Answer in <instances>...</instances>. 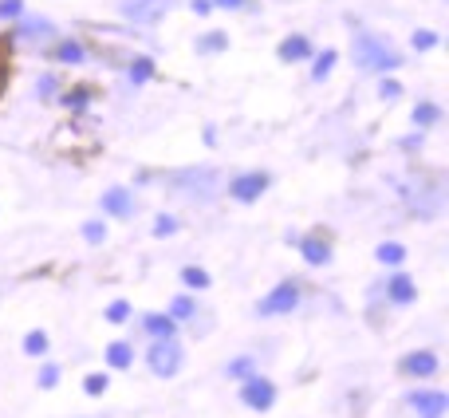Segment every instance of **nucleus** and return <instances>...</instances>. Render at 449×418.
<instances>
[{"label": "nucleus", "instance_id": "1", "mask_svg": "<svg viewBox=\"0 0 449 418\" xmlns=\"http://www.w3.org/2000/svg\"><path fill=\"white\" fill-rule=\"evenodd\" d=\"M355 60L363 67H394L398 64V56L386 48V44H379L374 36H359L355 40Z\"/></svg>", "mask_w": 449, "mask_h": 418}, {"label": "nucleus", "instance_id": "2", "mask_svg": "<svg viewBox=\"0 0 449 418\" xmlns=\"http://www.w3.org/2000/svg\"><path fill=\"white\" fill-rule=\"evenodd\" d=\"M177 363H181V347H177L174 339H158L150 347V367L158 371V375H174Z\"/></svg>", "mask_w": 449, "mask_h": 418}, {"label": "nucleus", "instance_id": "3", "mask_svg": "<svg viewBox=\"0 0 449 418\" xmlns=\"http://www.w3.org/2000/svg\"><path fill=\"white\" fill-rule=\"evenodd\" d=\"M296 300H300L296 284H280V288H272L264 300H260V312H264V316H280V312H292Z\"/></svg>", "mask_w": 449, "mask_h": 418}, {"label": "nucleus", "instance_id": "4", "mask_svg": "<svg viewBox=\"0 0 449 418\" xmlns=\"http://www.w3.org/2000/svg\"><path fill=\"white\" fill-rule=\"evenodd\" d=\"M241 399L253 406V410H268L272 406V399H276V386L268 383V379H248L244 383V391H241Z\"/></svg>", "mask_w": 449, "mask_h": 418}, {"label": "nucleus", "instance_id": "5", "mask_svg": "<svg viewBox=\"0 0 449 418\" xmlns=\"http://www.w3.org/2000/svg\"><path fill=\"white\" fill-rule=\"evenodd\" d=\"M410 402H414V410L422 418H441L449 399L441 395V391H418V395H410Z\"/></svg>", "mask_w": 449, "mask_h": 418}, {"label": "nucleus", "instance_id": "6", "mask_svg": "<svg viewBox=\"0 0 449 418\" xmlns=\"http://www.w3.org/2000/svg\"><path fill=\"white\" fill-rule=\"evenodd\" d=\"M166 8H170V0H127V4H123V12L134 16V20H142V24L158 20Z\"/></svg>", "mask_w": 449, "mask_h": 418}, {"label": "nucleus", "instance_id": "7", "mask_svg": "<svg viewBox=\"0 0 449 418\" xmlns=\"http://www.w3.org/2000/svg\"><path fill=\"white\" fill-rule=\"evenodd\" d=\"M264 186H268V177L264 174H244L233 182V197H241V201H253V197H260L264 193Z\"/></svg>", "mask_w": 449, "mask_h": 418}, {"label": "nucleus", "instance_id": "8", "mask_svg": "<svg viewBox=\"0 0 449 418\" xmlns=\"http://www.w3.org/2000/svg\"><path fill=\"white\" fill-rule=\"evenodd\" d=\"M402 371H406V375H433V371H437V359H433L430 352H414V355L402 359Z\"/></svg>", "mask_w": 449, "mask_h": 418}, {"label": "nucleus", "instance_id": "9", "mask_svg": "<svg viewBox=\"0 0 449 418\" xmlns=\"http://www.w3.org/2000/svg\"><path fill=\"white\" fill-rule=\"evenodd\" d=\"M103 209H111L114 217H127L130 209H134V201H130L127 190H107V197H103Z\"/></svg>", "mask_w": 449, "mask_h": 418}, {"label": "nucleus", "instance_id": "10", "mask_svg": "<svg viewBox=\"0 0 449 418\" xmlns=\"http://www.w3.org/2000/svg\"><path fill=\"white\" fill-rule=\"evenodd\" d=\"M390 300H398V304H410V300H414V284H410L406 273H398L390 280Z\"/></svg>", "mask_w": 449, "mask_h": 418}, {"label": "nucleus", "instance_id": "11", "mask_svg": "<svg viewBox=\"0 0 449 418\" xmlns=\"http://www.w3.org/2000/svg\"><path fill=\"white\" fill-rule=\"evenodd\" d=\"M146 332L158 339H170L174 336V316H146Z\"/></svg>", "mask_w": 449, "mask_h": 418}, {"label": "nucleus", "instance_id": "12", "mask_svg": "<svg viewBox=\"0 0 449 418\" xmlns=\"http://www.w3.org/2000/svg\"><path fill=\"white\" fill-rule=\"evenodd\" d=\"M107 363H111V367H130V363H134L130 343H111V347H107Z\"/></svg>", "mask_w": 449, "mask_h": 418}, {"label": "nucleus", "instance_id": "13", "mask_svg": "<svg viewBox=\"0 0 449 418\" xmlns=\"http://www.w3.org/2000/svg\"><path fill=\"white\" fill-rule=\"evenodd\" d=\"M280 56H284V60H304V56H307V40H304V36L284 40V44H280Z\"/></svg>", "mask_w": 449, "mask_h": 418}, {"label": "nucleus", "instance_id": "14", "mask_svg": "<svg viewBox=\"0 0 449 418\" xmlns=\"http://www.w3.org/2000/svg\"><path fill=\"white\" fill-rule=\"evenodd\" d=\"M304 257L311 260V265H323V260L331 257V249H327L323 241H316V237H307L304 241Z\"/></svg>", "mask_w": 449, "mask_h": 418}, {"label": "nucleus", "instance_id": "15", "mask_svg": "<svg viewBox=\"0 0 449 418\" xmlns=\"http://www.w3.org/2000/svg\"><path fill=\"white\" fill-rule=\"evenodd\" d=\"M44 347H48V336H44V332H32V336L24 339V352L28 355H40Z\"/></svg>", "mask_w": 449, "mask_h": 418}, {"label": "nucleus", "instance_id": "16", "mask_svg": "<svg viewBox=\"0 0 449 418\" xmlns=\"http://www.w3.org/2000/svg\"><path fill=\"white\" fill-rule=\"evenodd\" d=\"M402 257H406L402 245H383V249H379V260H383V265H398Z\"/></svg>", "mask_w": 449, "mask_h": 418}, {"label": "nucleus", "instance_id": "17", "mask_svg": "<svg viewBox=\"0 0 449 418\" xmlns=\"http://www.w3.org/2000/svg\"><path fill=\"white\" fill-rule=\"evenodd\" d=\"M170 316H174V320H185V316H193V300H190V296H177Z\"/></svg>", "mask_w": 449, "mask_h": 418}, {"label": "nucleus", "instance_id": "18", "mask_svg": "<svg viewBox=\"0 0 449 418\" xmlns=\"http://www.w3.org/2000/svg\"><path fill=\"white\" fill-rule=\"evenodd\" d=\"M331 67H335V51H323L320 60H316V79H323Z\"/></svg>", "mask_w": 449, "mask_h": 418}, {"label": "nucleus", "instance_id": "19", "mask_svg": "<svg viewBox=\"0 0 449 418\" xmlns=\"http://www.w3.org/2000/svg\"><path fill=\"white\" fill-rule=\"evenodd\" d=\"M181 276H185V284H190V288H205V284H209V276L201 273V269H185Z\"/></svg>", "mask_w": 449, "mask_h": 418}, {"label": "nucleus", "instance_id": "20", "mask_svg": "<svg viewBox=\"0 0 449 418\" xmlns=\"http://www.w3.org/2000/svg\"><path fill=\"white\" fill-rule=\"evenodd\" d=\"M87 395H103V391H107V375H87Z\"/></svg>", "mask_w": 449, "mask_h": 418}, {"label": "nucleus", "instance_id": "21", "mask_svg": "<svg viewBox=\"0 0 449 418\" xmlns=\"http://www.w3.org/2000/svg\"><path fill=\"white\" fill-rule=\"evenodd\" d=\"M60 60H67V64H79V60H83V48H79V44H64V48H60Z\"/></svg>", "mask_w": 449, "mask_h": 418}, {"label": "nucleus", "instance_id": "22", "mask_svg": "<svg viewBox=\"0 0 449 418\" xmlns=\"http://www.w3.org/2000/svg\"><path fill=\"white\" fill-rule=\"evenodd\" d=\"M146 75H150V60H138V64L130 67V79H134V83H142Z\"/></svg>", "mask_w": 449, "mask_h": 418}, {"label": "nucleus", "instance_id": "23", "mask_svg": "<svg viewBox=\"0 0 449 418\" xmlns=\"http://www.w3.org/2000/svg\"><path fill=\"white\" fill-rule=\"evenodd\" d=\"M414 119H418V123H433V119H437V107L426 103V107H418V111H414Z\"/></svg>", "mask_w": 449, "mask_h": 418}, {"label": "nucleus", "instance_id": "24", "mask_svg": "<svg viewBox=\"0 0 449 418\" xmlns=\"http://www.w3.org/2000/svg\"><path fill=\"white\" fill-rule=\"evenodd\" d=\"M107 316H111V320L118 323V320H127V316H130V308L123 304V300H118V304H111V312H107Z\"/></svg>", "mask_w": 449, "mask_h": 418}, {"label": "nucleus", "instance_id": "25", "mask_svg": "<svg viewBox=\"0 0 449 418\" xmlns=\"http://www.w3.org/2000/svg\"><path fill=\"white\" fill-rule=\"evenodd\" d=\"M197 48H205V51H213V48H224V36H205Z\"/></svg>", "mask_w": 449, "mask_h": 418}, {"label": "nucleus", "instance_id": "26", "mask_svg": "<svg viewBox=\"0 0 449 418\" xmlns=\"http://www.w3.org/2000/svg\"><path fill=\"white\" fill-rule=\"evenodd\" d=\"M253 371V363L248 359H237V363H229V375H248Z\"/></svg>", "mask_w": 449, "mask_h": 418}, {"label": "nucleus", "instance_id": "27", "mask_svg": "<svg viewBox=\"0 0 449 418\" xmlns=\"http://www.w3.org/2000/svg\"><path fill=\"white\" fill-rule=\"evenodd\" d=\"M20 12V0H4V4H0V16H16Z\"/></svg>", "mask_w": 449, "mask_h": 418}, {"label": "nucleus", "instance_id": "28", "mask_svg": "<svg viewBox=\"0 0 449 418\" xmlns=\"http://www.w3.org/2000/svg\"><path fill=\"white\" fill-rule=\"evenodd\" d=\"M55 379H60V367H44V375H40V383H44V386H51Z\"/></svg>", "mask_w": 449, "mask_h": 418}, {"label": "nucleus", "instance_id": "29", "mask_svg": "<svg viewBox=\"0 0 449 418\" xmlns=\"http://www.w3.org/2000/svg\"><path fill=\"white\" fill-rule=\"evenodd\" d=\"M414 48H433V32H418L414 36Z\"/></svg>", "mask_w": 449, "mask_h": 418}, {"label": "nucleus", "instance_id": "30", "mask_svg": "<svg viewBox=\"0 0 449 418\" xmlns=\"http://www.w3.org/2000/svg\"><path fill=\"white\" fill-rule=\"evenodd\" d=\"M83 233H87V241H103V225H95V221L83 229Z\"/></svg>", "mask_w": 449, "mask_h": 418}, {"label": "nucleus", "instance_id": "31", "mask_svg": "<svg viewBox=\"0 0 449 418\" xmlns=\"http://www.w3.org/2000/svg\"><path fill=\"white\" fill-rule=\"evenodd\" d=\"M154 229H158V233H174V217H158V225Z\"/></svg>", "mask_w": 449, "mask_h": 418}, {"label": "nucleus", "instance_id": "32", "mask_svg": "<svg viewBox=\"0 0 449 418\" xmlns=\"http://www.w3.org/2000/svg\"><path fill=\"white\" fill-rule=\"evenodd\" d=\"M217 4H224V8H237V4H241V0H217Z\"/></svg>", "mask_w": 449, "mask_h": 418}]
</instances>
